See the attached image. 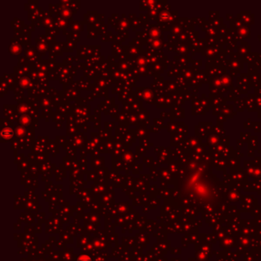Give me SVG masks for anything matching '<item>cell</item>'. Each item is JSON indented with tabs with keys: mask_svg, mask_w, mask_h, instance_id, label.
Segmentation results:
<instances>
[{
	"mask_svg": "<svg viewBox=\"0 0 261 261\" xmlns=\"http://www.w3.org/2000/svg\"><path fill=\"white\" fill-rule=\"evenodd\" d=\"M77 261H92V259L90 256L87 254H82L78 258Z\"/></svg>",
	"mask_w": 261,
	"mask_h": 261,
	"instance_id": "obj_1",
	"label": "cell"
}]
</instances>
